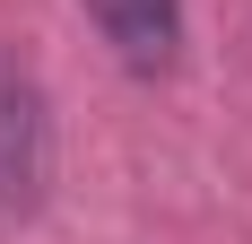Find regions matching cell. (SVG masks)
Masks as SVG:
<instances>
[{"label": "cell", "instance_id": "2", "mask_svg": "<svg viewBox=\"0 0 252 244\" xmlns=\"http://www.w3.org/2000/svg\"><path fill=\"white\" fill-rule=\"evenodd\" d=\"M87 18L130 79H165L183 61V0H87Z\"/></svg>", "mask_w": 252, "mask_h": 244}, {"label": "cell", "instance_id": "1", "mask_svg": "<svg viewBox=\"0 0 252 244\" xmlns=\"http://www.w3.org/2000/svg\"><path fill=\"white\" fill-rule=\"evenodd\" d=\"M52 192V96L26 52L0 44V218H35Z\"/></svg>", "mask_w": 252, "mask_h": 244}]
</instances>
